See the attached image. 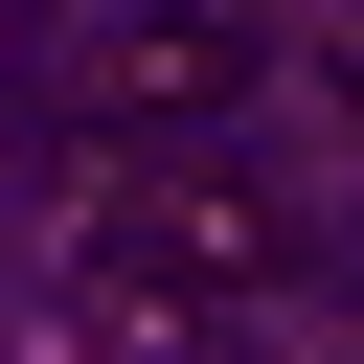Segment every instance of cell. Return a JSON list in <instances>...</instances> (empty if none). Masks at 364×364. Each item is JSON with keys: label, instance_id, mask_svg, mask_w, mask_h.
<instances>
[{"label": "cell", "instance_id": "6da1fadb", "mask_svg": "<svg viewBox=\"0 0 364 364\" xmlns=\"http://www.w3.org/2000/svg\"><path fill=\"white\" fill-rule=\"evenodd\" d=\"M68 205H114L182 296H273V273H296V228H273L250 182H205V159H68Z\"/></svg>", "mask_w": 364, "mask_h": 364}, {"label": "cell", "instance_id": "7a4b0ae2", "mask_svg": "<svg viewBox=\"0 0 364 364\" xmlns=\"http://www.w3.org/2000/svg\"><path fill=\"white\" fill-rule=\"evenodd\" d=\"M91 91L114 114H228L250 91V0H114L91 23Z\"/></svg>", "mask_w": 364, "mask_h": 364}, {"label": "cell", "instance_id": "3957f363", "mask_svg": "<svg viewBox=\"0 0 364 364\" xmlns=\"http://www.w3.org/2000/svg\"><path fill=\"white\" fill-rule=\"evenodd\" d=\"M341 114H364V0H341Z\"/></svg>", "mask_w": 364, "mask_h": 364}]
</instances>
